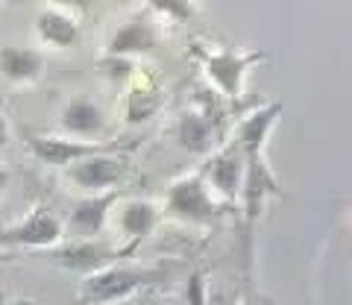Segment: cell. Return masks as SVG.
I'll list each match as a JSON object with an SVG mask.
<instances>
[{
	"label": "cell",
	"mask_w": 352,
	"mask_h": 305,
	"mask_svg": "<svg viewBox=\"0 0 352 305\" xmlns=\"http://www.w3.org/2000/svg\"><path fill=\"white\" fill-rule=\"evenodd\" d=\"M168 279L164 267H135V264H112L100 273L88 276L76 288V305H109L132 297V293L156 288Z\"/></svg>",
	"instance_id": "cell-1"
},
{
	"label": "cell",
	"mask_w": 352,
	"mask_h": 305,
	"mask_svg": "<svg viewBox=\"0 0 352 305\" xmlns=\"http://www.w3.org/2000/svg\"><path fill=\"white\" fill-rule=\"evenodd\" d=\"M65 232L68 226L50 209V205H36L24 221L0 226V253L3 249H32V253H44L65 244Z\"/></svg>",
	"instance_id": "cell-2"
},
{
	"label": "cell",
	"mask_w": 352,
	"mask_h": 305,
	"mask_svg": "<svg viewBox=\"0 0 352 305\" xmlns=\"http://www.w3.org/2000/svg\"><path fill=\"white\" fill-rule=\"evenodd\" d=\"M41 258H47L50 264H56L62 270H68V273H76V276H94L100 273V270L112 267L115 261L124 256V249L109 244V241H80V238H74V241H65L53 249H44V253H36Z\"/></svg>",
	"instance_id": "cell-3"
},
{
	"label": "cell",
	"mask_w": 352,
	"mask_h": 305,
	"mask_svg": "<svg viewBox=\"0 0 352 305\" xmlns=\"http://www.w3.org/2000/svg\"><path fill=\"white\" fill-rule=\"evenodd\" d=\"M24 141L30 152L44 165L53 168H71L82 159L100 156V152H126V144H112V141H76V138H56V135H38L24 133Z\"/></svg>",
	"instance_id": "cell-4"
},
{
	"label": "cell",
	"mask_w": 352,
	"mask_h": 305,
	"mask_svg": "<svg viewBox=\"0 0 352 305\" xmlns=\"http://www.w3.org/2000/svg\"><path fill=\"white\" fill-rule=\"evenodd\" d=\"M164 212L176 217V221L208 226L220 217V205L212 200V194H208L203 173H191V177H179L170 185Z\"/></svg>",
	"instance_id": "cell-5"
},
{
	"label": "cell",
	"mask_w": 352,
	"mask_h": 305,
	"mask_svg": "<svg viewBox=\"0 0 352 305\" xmlns=\"http://www.w3.org/2000/svg\"><path fill=\"white\" fill-rule=\"evenodd\" d=\"M129 170V161L118 152H100V156L82 159L76 165L65 168V179H68L76 191L88 194H106V191H118V185L124 182Z\"/></svg>",
	"instance_id": "cell-6"
},
{
	"label": "cell",
	"mask_w": 352,
	"mask_h": 305,
	"mask_svg": "<svg viewBox=\"0 0 352 305\" xmlns=\"http://www.w3.org/2000/svg\"><path fill=\"white\" fill-rule=\"evenodd\" d=\"M120 200H124V191H106V194L80 197L71 205V214H68V221H65V226H68V232L74 238H80V241H97L100 232L106 229V223L112 221Z\"/></svg>",
	"instance_id": "cell-7"
},
{
	"label": "cell",
	"mask_w": 352,
	"mask_h": 305,
	"mask_svg": "<svg viewBox=\"0 0 352 305\" xmlns=\"http://www.w3.org/2000/svg\"><path fill=\"white\" fill-rule=\"evenodd\" d=\"M203 179H206L208 188H214L220 197H226V200L244 197V182H247V152H244V147L235 141V144L217 150L214 156L206 161Z\"/></svg>",
	"instance_id": "cell-8"
},
{
	"label": "cell",
	"mask_w": 352,
	"mask_h": 305,
	"mask_svg": "<svg viewBox=\"0 0 352 305\" xmlns=\"http://www.w3.org/2000/svg\"><path fill=\"white\" fill-rule=\"evenodd\" d=\"M59 129L68 138H76V141H103L106 129H109V117L94 97L76 94L62 106Z\"/></svg>",
	"instance_id": "cell-9"
},
{
	"label": "cell",
	"mask_w": 352,
	"mask_h": 305,
	"mask_svg": "<svg viewBox=\"0 0 352 305\" xmlns=\"http://www.w3.org/2000/svg\"><path fill=\"white\" fill-rule=\"evenodd\" d=\"M264 59V53H238V50H220L206 56V74L226 97H238L244 85V74L250 65Z\"/></svg>",
	"instance_id": "cell-10"
},
{
	"label": "cell",
	"mask_w": 352,
	"mask_h": 305,
	"mask_svg": "<svg viewBox=\"0 0 352 305\" xmlns=\"http://www.w3.org/2000/svg\"><path fill=\"white\" fill-rule=\"evenodd\" d=\"M159 209L153 205L150 200H141V197H124L118 203V209L112 214V223L120 235L129 241V249L141 244L144 238L153 235V229L159 226Z\"/></svg>",
	"instance_id": "cell-11"
},
{
	"label": "cell",
	"mask_w": 352,
	"mask_h": 305,
	"mask_svg": "<svg viewBox=\"0 0 352 305\" xmlns=\"http://www.w3.org/2000/svg\"><path fill=\"white\" fill-rule=\"evenodd\" d=\"M159 45V32L156 24L147 15H135L124 21L109 38L106 45V56H120V59H132L138 53H150Z\"/></svg>",
	"instance_id": "cell-12"
},
{
	"label": "cell",
	"mask_w": 352,
	"mask_h": 305,
	"mask_svg": "<svg viewBox=\"0 0 352 305\" xmlns=\"http://www.w3.org/2000/svg\"><path fill=\"white\" fill-rule=\"evenodd\" d=\"M36 36L41 38V45H47L53 50H68L80 41V21H76L68 9H59V6L38 9Z\"/></svg>",
	"instance_id": "cell-13"
},
{
	"label": "cell",
	"mask_w": 352,
	"mask_h": 305,
	"mask_svg": "<svg viewBox=\"0 0 352 305\" xmlns=\"http://www.w3.org/2000/svg\"><path fill=\"white\" fill-rule=\"evenodd\" d=\"M267 194H279V182L273 179L270 168L264 165L261 152H250L247 156V182H244V209H247V221L252 223L261 214V205Z\"/></svg>",
	"instance_id": "cell-14"
},
{
	"label": "cell",
	"mask_w": 352,
	"mask_h": 305,
	"mask_svg": "<svg viewBox=\"0 0 352 305\" xmlns=\"http://www.w3.org/2000/svg\"><path fill=\"white\" fill-rule=\"evenodd\" d=\"M44 65H47V59H44L41 50L18 47V45L0 47V74H3L9 82H18V85L36 82L44 74Z\"/></svg>",
	"instance_id": "cell-15"
},
{
	"label": "cell",
	"mask_w": 352,
	"mask_h": 305,
	"mask_svg": "<svg viewBox=\"0 0 352 305\" xmlns=\"http://www.w3.org/2000/svg\"><path fill=\"white\" fill-rule=\"evenodd\" d=\"M212 138H214L212 121L203 112H185L179 124H176V141H179L182 150L194 152V156H203V152L212 150Z\"/></svg>",
	"instance_id": "cell-16"
},
{
	"label": "cell",
	"mask_w": 352,
	"mask_h": 305,
	"mask_svg": "<svg viewBox=\"0 0 352 305\" xmlns=\"http://www.w3.org/2000/svg\"><path fill=\"white\" fill-rule=\"evenodd\" d=\"M282 106L279 103H270L258 109V112H252L244 124L238 126V144L244 147V152L250 156V152H261L264 150V141H267V133L273 129V121L279 117Z\"/></svg>",
	"instance_id": "cell-17"
},
{
	"label": "cell",
	"mask_w": 352,
	"mask_h": 305,
	"mask_svg": "<svg viewBox=\"0 0 352 305\" xmlns=\"http://www.w3.org/2000/svg\"><path fill=\"white\" fill-rule=\"evenodd\" d=\"M162 103V97L153 89H138L126 97V121L129 124H141L147 121L150 115H156V109Z\"/></svg>",
	"instance_id": "cell-18"
},
{
	"label": "cell",
	"mask_w": 352,
	"mask_h": 305,
	"mask_svg": "<svg viewBox=\"0 0 352 305\" xmlns=\"http://www.w3.org/2000/svg\"><path fill=\"white\" fill-rule=\"evenodd\" d=\"M100 71L109 76V80L124 82L126 76L135 71V62H132V59H120V56H106V59L100 62Z\"/></svg>",
	"instance_id": "cell-19"
},
{
	"label": "cell",
	"mask_w": 352,
	"mask_h": 305,
	"mask_svg": "<svg viewBox=\"0 0 352 305\" xmlns=\"http://www.w3.org/2000/svg\"><path fill=\"white\" fill-rule=\"evenodd\" d=\"M203 273H194L191 276V282H188V291H185V297H188V302L191 305H206V293H208V288L203 285Z\"/></svg>",
	"instance_id": "cell-20"
},
{
	"label": "cell",
	"mask_w": 352,
	"mask_h": 305,
	"mask_svg": "<svg viewBox=\"0 0 352 305\" xmlns=\"http://www.w3.org/2000/svg\"><path fill=\"white\" fill-rule=\"evenodd\" d=\"M159 12H168V15H176V18H188L191 15V6H179V3H156Z\"/></svg>",
	"instance_id": "cell-21"
},
{
	"label": "cell",
	"mask_w": 352,
	"mask_h": 305,
	"mask_svg": "<svg viewBox=\"0 0 352 305\" xmlns=\"http://www.w3.org/2000/svg\"><path fill=\"white\" fill-rule=\"evenodd\" d=\"M9 185H12V168L9 165H0V197L9 191Z\"/></svg>",
	"instance_id": "cell-22"
},
{
	"label": "cell",
	"mask_w": 352,
	"mask_h": 305,
	"mask_svg": "<svg viewBox=\"0 0 352 305\" xmlns=\"http://www.w3.org/2000/svg\"><path fill=\"white\" fill-rule=\"evenodd\" d=\"M9 141H12V126H9L6 115L0 112V147H3V144H9Z\"/></svg>",
	"instance_id": "cell-23"
},
{
	"label": "cell",
	"mask_w": 352,
	"mask_h": 305,
	"mask_svg": "<svg viewBox=\"0 0 352 305\" xmlns=\"http://www.w3.org/2000/svg\"><path fill=\"white\" fill-rule=\"evenodd\" d=\"M208 305H238L232 297H226V293H212L208 291Z\"/></svg>",
	"instance_id": "cell-24"
},
{
	"label": "cell",
	"mask_w": 352,
	"mask_h": 305,
	"mask_svg": "<svg viewBox=\"0 0 352 305\" xmlns=\"http://www.w3.org/2000/svg\"><path fill=\"white\" fill-rule=\"evenodd\" d=\"M6 305H36L32 300H15V302H6Z\"/></svg>",
	"instance_id": "cell-25"
}]
</instances>
